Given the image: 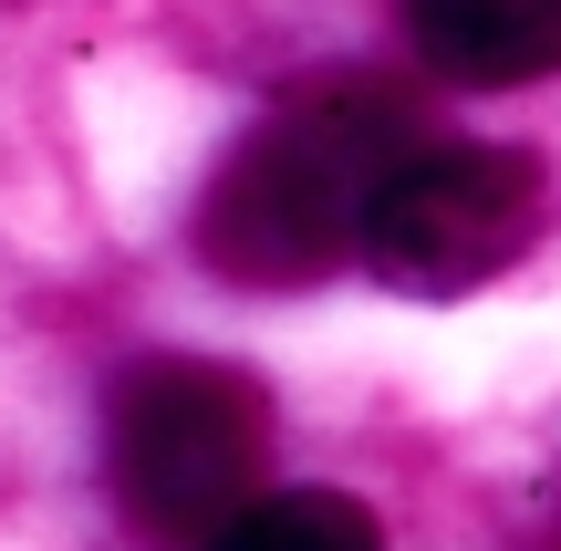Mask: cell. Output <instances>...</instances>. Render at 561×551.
<instances>
[{"mask_svg": "<svg viewBox=\"0 0 561 551\" xmlns=\"http://www.w3.org/2000/svg\"><path fill=\"white\" fill-rule=\"evenodd\" d=\"M104 469L136 531L157 541H208L261 500L271 469V395L240 365L208 354H146L104 395Z\"/></svg>", "mask_w": 561, "mask_h": 551, "instance_id": "7a4b0ae2", "label": "cell"}, {"mask_svg": "<svg viewBox=\"0 0 561 551\" xmlns=\"http://www.w3.org/2000/svg\"><path fill=\"white\" fill-rule=\"evenodd\" d=\"M541 167L520 146H447L416 136L385 167L375 208H364L354 261L385 291H416V302H458V291L500 282L530 240H541Z\"/></svg>", "mask_w": 561, "mask_h": 551, "instance_id": "3957f363", "label": "cell"}, {"mask_svg": "<svg viewBox=\"0 0 561 551\" xmlns=\"http://www.w3.org/2000/svg\"><path fill=\"white\" fill-rule=\"evenodd\" d=\"M405 42L447 83H541L561 73V0H405Z\"/></svg>", "mask_w": 561, "mask_h": 551, "instance_id": "277c9868", "label": "cell"}, {"mask_svg": "<svg viewBox=\"0 0 561 551\" xmlns=\"http://www.w3.org/2000/svg\"><path fill=\"white\" fill-rule=\"evenodd\" d=\"M416 104L396 94V83H312V94H291L280 115H261L240 146H229V167L208 177L198 198V261L219 271V282L240 291H301L322 282V271L354 261L364 240V208H375L385 167L416 146Z\"/></svg>", "mask_w": 561, "mask_h": 551, "instance_id": "6da1fadb", "label": "cell"}, {"mask_svg": "<svg viewBox=\"0 0 561 551\" xmlns=\"http://www.w3.org/2000/svg\"><path fill=\"white\" fill-rule=\"evenodd\" d=\"M198 551H385V541L343 490H271L240 520H219Z\"/></svg>", "mask_w": 561, "mask_h": 551, "instance_id": "5b68a950", "label": "cell"}]
</instances>
